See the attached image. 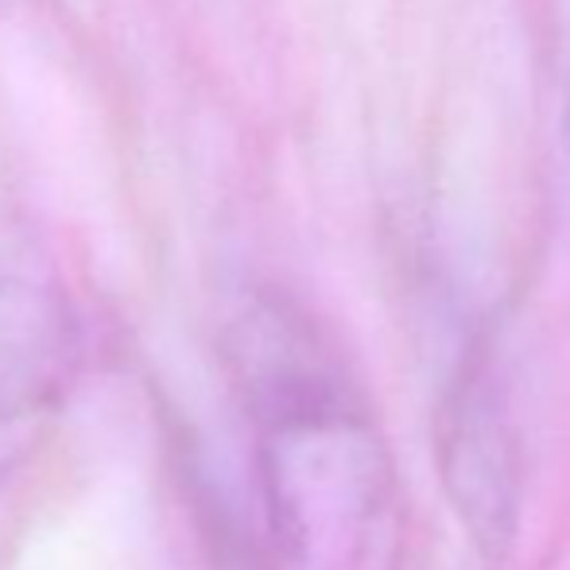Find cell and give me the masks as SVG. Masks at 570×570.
I'll use <instances>...</instances> for the list:
<instances>
[{"instance_id":"cell-1","label":"cell","mask_w":570,"mask_h":570,"mask_svg":"<svg viewBox=\"0 0 570 570\" xmlns=\"http://www.w3.org/2000/svg\"><path fill=\"white\" fill-rule=\"evenodd\" d=\"M272 535L303 570H400L404 497L373 412L318 326L256 295L229 334Z\"/></svg>"},{"instance_id":"cell-2","label":"cell","mask_w":570,"mask_h":570,"mask_svg":"<svg viewBox=\"0 0 570 570\" xmlns=\"http://www.w3.org/2000/svg\"><path fill=\"white\" fill-rule=\"evenodd\" d=\"M439 465L470 540L501 559L520 520V443L489 361H465L439 407Z\"/></svg>"},{"instance_id":"cell-3","label":"cell","mask_w":570,"mask_h":570,"mask_svg":"<svg viewBox=\"0 0 570 570\" xmlns=\"http://www.w3.org/2000/svg\"><path fill=\"white\" fill-rule=\"evenodd\" d=\"M75 357V323L59 292L0 264V465L28 451L59 412Z\"/></svg>"}]
</instances>
